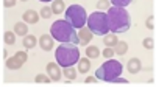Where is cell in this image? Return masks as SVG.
<instances>
[{
	"instance_id": "1",
	"label": "cell",
	"mask_w": 156,
	"mask_h": 87,
	"mask_svg": "<svg viewBox=\"0 0 156 87\" xmlns=\"http://www.w3.org/2000/svg\"><path fill=\"white\" fill-rule=\"evenodd\" d=\"M106 19H108L109 31H112L115 34L125 33V31L129 30V27H131V16H129V12L125 8H120V6L108 8Z\"/></svg>"
},
{
	"instance_id": "2",
	"label": "cell",
	"mask_w": 156,
	"mask_h": 87,
	"mask_svg": "<svg viewBox=\"0 0 156 87\" xmlns=\"http://www.w3.org/2000/svg\"><path fill=\"white\" fill-rule=\"evenodd\" d=\"M55 58L56 62L64 69V67H72L75 64H78L80 61V50L75 44L70 42H62L55 52Z\"/></svg>"
},
{
	"instance_id": "3",
	"label": "cell",
	"mask_w": 156,
	"mask_h": 87,
	"mask_svg": "<svg viewBox=\"0 0 156 87\" xmlns=\"http://www.w3.org/2000/svg\"><path fill=\"white\" fill-rule=\"evenodd\" d=\"M50 34L53 39L62 42H70V44H78V34L75 31V28L64 19V20H56L53 22L50 28Z\"/></svg>"
},
{
	"instance_id": "4",
	"label": "cell",
	"mask_w": 156,
	"mask_h": 87,
	"mask_svg": "<svg viewBox=\"0 0 156 87\" xmlns=\"http://www.w3.org/2000/svg\"><path fill=\"white\" fill-rule=\"evenodd\" d=\"M122 70H123V67H122L120 62L109 58L106 62H103V65H100L97 69L95 76H97L98 81H108V82H111L114 78L120 76Z\"/></svg>"
},
{
	"instance_id": "5",
	"label": "cell",
	"mask_w": 156,
	"mask_h": 87,
	"mask_svg": "<svg viewBox=\"0 0 156 87\" xmlns=\"http://www.w3.org/2000/svg\"><path fill=\"white\" fill-rule=\"evenodd\" d=\"M86 25H87V28L92 31V34H95V36H105L109 31L106 14H105V12H101V11L92 12V14L87 17Z\"/></svg>"
},
{
	"instance_id": "6",
	"label": "cell",
	"mask_w": 156,
	"mask_h": 87,
	"mask_svg": "<svg viewBox=\"0 0 156 87\" xmlns=\"http://www.w3.org/2000/svg\"><path fill=\"white\" fill-rule=\"evenodd\" d=\"M66 20L72 25L73 28H83L87 22L86 9L81 5H70L66 9Z\"/></svg>"
},
{
	"instance_id": "7",
	"label": "cell",
	"mask_w": 156,
	"mask_h": 87,
	"mask_svg": "<svg viewBox=\"0 0 156 87\" xmlns=\"http://www.w3.org/2000/svg\"><path fill=\"white\" fill-rule=\"evenodd\" d=\"M27 59H28V55L25 52H16L14 56H11V58L6 59V67L9 70H17L27 62Z\"/></svg>"
},
{
	"instance_id": "8",
	"label": "cell",
	"mask_w": 156,
	"mask_h": 87,
	"mask_svg": "<svg viewBox=\"0 0 156 87\" xmlns=\"http://www.w3.org/2000/svg\"><path fill=\"white\" fill-rule=\"evenodd\" d=\"M47 75L50 76V79L51 81H55V82H58L59 79H61V70H59V64L56 62H48L47 64Z\"/></svg>"
},
{
	"instance_id": "9",
	"label": "cell",
	"mask_w": 156,
	"mask_h": 87,
	"mask_svg": "<svg viewBox=\"0 0 156 87\" xmlns=\"http://www.w3.org/2000/svg\"><path fill=\"white\" fill-rule=\"evenodd\" d=\"M76 34H78V44L80 45H87L90 42V39H92V31H90L87 27L80 28V31H78Z\"/></svg>"
},
{
	"instance_id": "10",
	"label": "cell",
	"mask_w": 156,
	"mask_h": 87,
	"mask_svg": "<svg viewBox=\"0 0 156 87\" xmlns=\"http://www.w3.org/2000/svg\"><path fill=\"white\" fill-rule=\"evenodd\" d=\"M22 19H23L25 23L34 25V23H37V20H39V12H36L34 9H27V11L22 14Z\"/></svg>"
},
{
	"instance_id": "11",
	"label": "cell",
	"mask_w": 156,
	"mask_h": 87,
	"mask_svg": "<svg viewBox=\"0 0 156 87\" xmlns=\"http://www.w3.org/2000/svg\"><path fill=\"white\" fill-rule=\"evenodd\" d=\"M39 45H41V50H45V52L53 50V37H51V34H42L41 39H39Z\"/></svg>"
},
{
	"instance_id": "12",
	"label": "cell",
	"mask_w": 156,
	"mask_h": 87,
	"mask_svg": "<svg viewBox=\"0 0 156 87\" xmlns=\"http://www.w3.org/2000/svg\"><path fill=\"white\" fill-rule=\"evenodd\" d=\"M126 69H128V72L129 73H139L140 70H142V62L137 59V58H131L128 61V64H126Z\"/></svg>"
},
{
	"instance_id": "13",
	"label": "cell",
	"mask_w": 156,
	"mask_h": 87,
	"mask_svg": "<svg viewBox=\"0 0 156 87\" xmlns=\"http://www.w3.org/2000/svg\"><path fill=\"white\" fill-rule=\"evenodd\" d=\"M14 33L17 36H27L28 34V25L25 22H16L14 25Z\"/></svg>"
},
{
	"instance_id": "14",
	"label": "cell",
	"mask_w": 156,
	"mask_h": 87,
	"mask_svg": "<svg viewBox=\"0 0 156 87\" xmlns=\"http://www.w3.org/2000/svg\"><path fill=\"white\" fill-rule=\"evenodd\" d=\"M90 69V61L89 58H80V61H78V72L80 73H87Z\"/></svg>"
},
{
	"instance_id": "15",
	"label": "cell",
	"mask_w": 156,
	"mask_h": 87,
	"mask_svg": "<svg viewBox=\"0 0 156 87\" xmlns=\"http://www.w3.org/2000/svg\"><path fill=\"white\" fill-rule=\"evenodd\" d=\"M36 44H37V41H36V37H34L33 34H27V36H23V47L27 48V50L34 48V47H36Z\"/></svg>"
},
{
	"instance_id": "16",
	"label": "cell",
	"mask_w": 156,
	"mask_h": 87,
	"mask_svg": "<svg viewBox=\"0 0 156 87\" xmlns=\"http://www.w3.org/2000/svg\"><path fill=\"white\" fill-rule=\"evenodd\" d=\"M119 42V39H117L115 33H111V34H105V37H103V44H105L106 47H115V44Z\"/></svg>"
},
{
	"instance_id": "17",
	"label": "cell",
	"mask_w": 156,
	"mask_h": 87,
	"mask_svg": "<svg viewBox=\"0 0 156 87\" xmlns=\"http://www.w3.org/2000/svg\"><path fill=\"white\" fill-rule=\"evenodd\" d=\"M86 56H87L89 59H97V58L100 56V50H98V47H95V45L87 47V48H86Z\"/></svg>"
},
{
	"instance_id": "18",
	"label": "cell",
	"mask_w": 156,
	"mask_h": 87,
	"mask_svg": "<svg viewBox=\"0 0 156 87\" xmlns=\"http://www.w3.org/2000/svg\"><path fill=\"white\" fill-rule=\"evenodd\" d=\"M51 11H53V14H61V12H64V2L62 0H53Z\"/></svg>"
},
{
	"instance_id": "19",
	"label": "cell",
	"mask_w": 156,
	"mask_h": 87,
	"mask_svg": "<svg viewBox=\"0 0 156 87\" xmlns=\"http://www.w3.org/2000/svg\"><path fill=\"white\" fill-rule=\"evenodd\" d=\"M62 75L66 76V79H67V81H73V79L76 78V70L73 69V65H72V67H64Z\"/></svg>"
},
{
	"instance_id": "20",
	"label": "cell",
	"mask_w": 156,
	"mask_h": 87,
	"mask_svg": "<svg viewBox=\"0 0 156 87\" xmlns=\"http://www.w3.org/2000/svg\"><path fill=\"white\" fill-rule=\"evenodd\" d=\"M126 50H128V44H126V42H120V41L117 42L115 47H114V52H115L117 55H120V56L126 53Z\"/></svg>"
},
{
	"instance_id": "21",
	"label": "cell",
	"mask_w": 156,
	"mask_h": 87,
	"mask_svg": "<svg viewBox=\"0 0 156 87\" xmlns=\"http://www.w3.org/2000/svg\"><path fill=\"white\" fill-rule=\"evenodd\" d=\"M3 39L8 45H12V44H16V33H12V31H6L3 34Z\"/></svg>"
},
{
	"instance_id": "22",
	"label": "cell",
	"mask_w": 156,
	"mask_h": 87,
	"mask_svg": "<svg viewBox=\"0 0 156 87\" xmlns=\"http://www.w3.org/2000/svg\"><path fill=\"white\" fill-rule=\"evenodd\" d=\"M34 81H36L37 84H41V82H42V84H48V82H50L51 79H50V76L47 78L45 75H41V73H39V75H36V78H34Z\"/></svg>"
},
{
	"instance_id": "23",
	"label": "cell",
	"mask_w": 156,
	"mask_h": 87,
	"mask_svg": "<svg viewBox=\"0 0 156 87\" xmlns=\"http://www.w3.org/2000/svg\"><path fill=\"white\" fill-rule=\"evenodd\" d=\"M112 2V5L114 6H120V8H125V6H128L129 3L133 2V0H111Z\"/></svg>"
},
{
	"instance_id": "24",
	"label": "cell",
	"mask_w": 156,
	"mask_h": 87,
	"mask_svg": "<svg viewBox=\"0 0 156 87\" xmlns=\"http://www.w3.org/2000/svg\"><path fill=\"white\" fill-rule=\"evenodd\" d=\"M51 14H53V11H51V8H48V6H44L41 9V17L42 19H48Z\"/></svg>"
},
{
	"instance_id": "25",
	"label": "cell",
	"mask_w": 156,
	"mask_h": 87,
	"mask_svg": "<svg viewBox=\"0 0 156 87\" xmlns=\"http://www.w3.org/2000/svg\"><path fill=\"white\" fill-rule=\"evenodd\" d=\"M142 45H144L145 48H148V50H153L154 48V41L151 39V37H145L144 42H142Z\"/></svg>"
},
{
	"instance_id": "26",
	"label": "cell",
	"mask_w": 156,
	"mask_h": 87,
	"mask_svg": "<svg viewBox=\"0 0 156 87\" xmlns=\"http://www.w3.org/2000/svg\"><path fill=\"white\" fill-rule=\"evenodd\" d=\"M97 8H98V11L108 9L109 8V0H98V2H97Z\"/></svg>"
},
{
	"instance_id": "27",
	"label": "cell",
	"mask_w": 156,
	"mask_h": 87,
	"mask_svg": "<svg viewBox=\"0 0 156 87\" xmlns=\"http://www.w3.org/2000/svg\"><path fill=\"white\" fill-rule=\"evenodd\" d=\"M115 55V52H114V50H112V47H106L105 50H103V56H105V58H112Z\"/></svg>"
},
{
	"instance_id": "28",
	"label": "cell",
	"mask_w": 156,
	"mask_h": 87,
	"mask_svg": "<svg viewBox=\"0 0 156 87\" xmlns=\"http://www.w3.org/2000/svg\"><path fill=\"white\" fill-rule=\"evenodd\" d=\"M145 25L148 30H154V16H150L147 20H145Z\"/></svg>"
},
{
	"instance_id": "29",
	"label": "cell",
	"mask_w": 156,
	"mask_h": 87,
	"mask_svg": "<svg viewBox=\"0 0 156 87\" xmlns=\"http://www.w3.org/2000/svg\"><path fill=\"white\" fill-rule=\"evenodd\" d=\"M111 82H117V84H128V79H125V78H120V76H117V78H114Z\"/></svg>"
},
{
	"instance_id": "30",
	"label": "cell",
	"mask_w": 156,
	"mask_h": 87,
	"mask_svg": "<svg viewBox=\"0 0 156 87\" xmlns=\"http://www.w3.org/2000/svg\"><path fill=\"white\" fill-rule=\"evenodd\" d=\"M16 2H17V0H3V6L11 8V6H14V5H16Z\"/></svg>"
},
{
	"instance_id": "31",
	"label": "cell",
	"mask_w": 156,
	"mask_h": 87,
	"mask_svg": "<svg viewBox=\"0 0 156 87\" xmlns=\"http://www.w3.org/2000/svg\"><path fill=\"white\" fill-rule=\"evenodd\" d=\"M98 79H97V76H89V78H86L84 79V82L86 84H94V82H97Z\"/></svg>"
},
{
	"instance_id": "32",
	"label": "cell",
	"mask_w": 156,
	"mask_h": 87,
	"mask_svg": "<svg viewBox=\"0 0 156 87\" xmlns=\"http://www.w3.org/2000/svg\"><path fill=\"white\" fill-rule=\"evenodd\" d=\"M41 2H53V0H41Z\"/></svg>"
},
{
	"instance_id": "33",
	"label": "cell",
	"mask_w": 156,
	"mask_h": 87,
	"mask_svg": "<svg viewBox=\"0 0 156 87\" xmlns=\"http://www.w3.org/2000/svg\"><path fill=\"white\" fill-rule=\"evenodd\" d=\"M20 2H27V0H20Z\"/></svg>"
}]
</instances>
